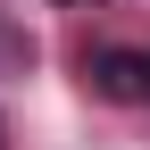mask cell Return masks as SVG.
Returning a JSON list of instances; mask_svg holds the SVG:
<instances>
[{
  "label": "cell",
  "mask_w": 150,
  "mask_h": 150,
  "mask_svg": "<svg viewBox=\"0 0 150 150\" xmlns=\"http://www.w3.org/2000/svg\"><path fill=\"white\" fill-rule=\"evenodd\" d=\"M92 92L100 100H150V59L142 50H100L92 59Z\"/></svg>",
  "instance_id": "cell-1"
}]
</instances>
